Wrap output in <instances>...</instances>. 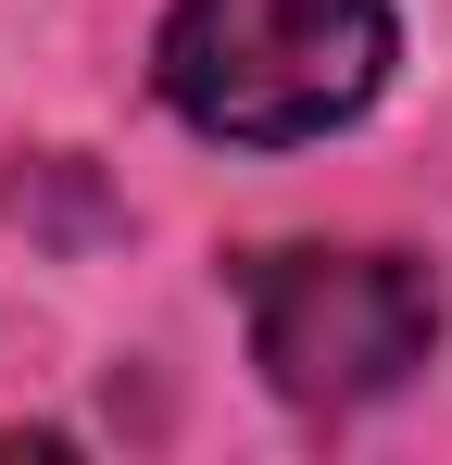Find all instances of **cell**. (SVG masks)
<instances>
[{
  "instance_id": "6da1fadb",
  "label": "cell",
  "mask_w": 452,
  "mask_h": 465,
  "mask_svg": "<svg viewBox=\"0 0 452 465\" xmlns=\"http://www.w3.org/2000/svg\"><path fill=\"white\" fill-rule=\"evenodd\" d=\"M377 76H389V0H176L163 13V101L251 152L365 114Z\"/></svg>"
},
{
  "instance_id": "7a4b0ae2",
  "label": "cell",
  "mask_w": 452,
  "mask_h": 465,
  "mask_svg": "<svg viewBox=\"0 0 452 465\" xmlns=\"http://www.w3.org/2000/svg\"><path fill=\"white\" fill-rule=\"evenodd\" d=\"M427 340H440V290L402 252H264L251 264V352L314 415L402 390Z\"/></svg>"
}]
</instances>
